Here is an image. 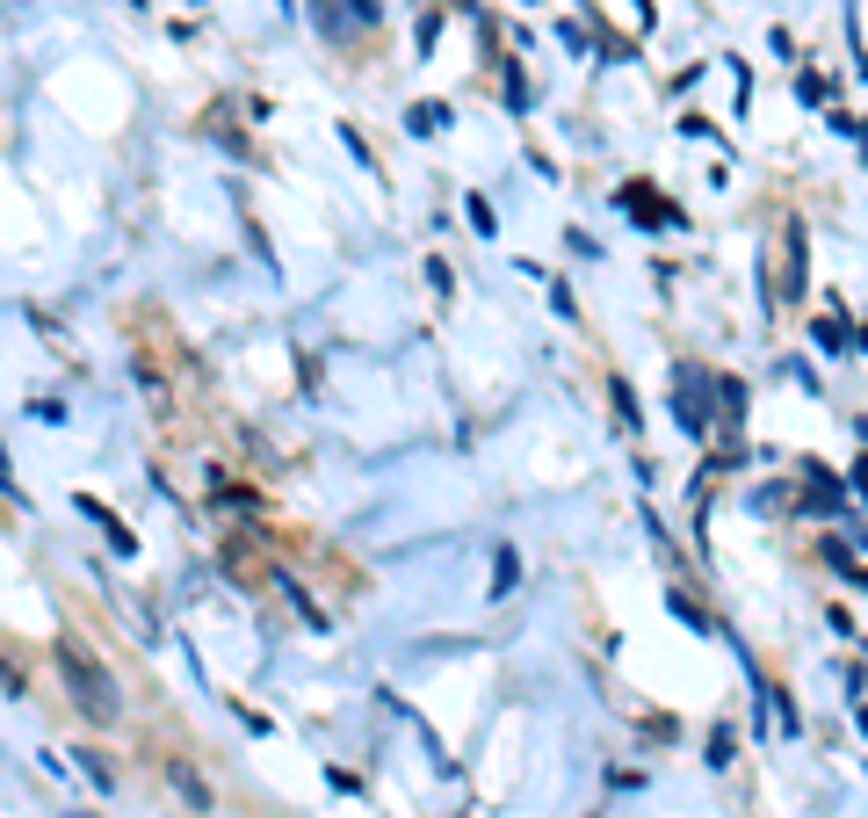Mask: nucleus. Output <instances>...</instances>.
Returning <instances> with one entry per match:
<instances>
[{"mask_svg": "<svg viewBox=\"0 0 868 818\" xmlns=\"http://www.w3.org/2000/svg\"><path fill=\"white\" fill-rule=\"evenodd\" d=\"M58 666H66V681L80 688V703H95V717H109V710H116V695H109V674H102L95 659H80L73 645H58Z\"/></svg>", "mask_w": 868, "mask_h": 818, "instance_id": "obj_1", "label": "nucleus"}]
</instances>
